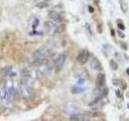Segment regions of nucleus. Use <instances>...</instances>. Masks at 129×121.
<instances>
[{"label": "nucleus", "instance_id": "f257e3e1", "mask_svg": "<svg viewBox=\"0 0 129 121\" xmlns=\"http://www.w3.org/2000/svg\"><path fill=\"white\" fill-rule=\"evenodd\" d=\"M66 53L60 54L57 57V59L56 60L55 64H54V71L56 74H58V73H60V70H62L64 65L66 63Z\"/></svg>", "mask_w": 129, "mask_h": 121}, {"label": "nucleus", "instance_id": "f03ea898", "mask_svg": "<svg viewBox=\"0 0 129 121\" xmlns=\"http://www.w3.org/2000/svg\"><path fill=\"white\" fill-rule=\"evenodd\" d=\"M89 57H90V52H89V51L86 49H83L79 52L78 56H77V62L80 65L83 66V65H85L88 62Z\"/></svg>", "mask_w": 129, "mask_h": 121}, {"label": "nucleus", "instance_id": "7ed1b4c3", "mask_svg": "<svg viewBox=\"0 0 129 121\" xmlns=\"http://www.w3.org/2000/svg\"><path fill=\"white\" fill-rule=\"evenodd\" d=\"M56 27H57V26L56 25V23L53 21L44 22V29H45L46 32L48 34H50V35L56 34Z\"/></svg>", "mask_w": 129, "mask_h": 121}, {"label": "nucleus", "instance_id": "20e7f679", "mask_svg": "<svg viewBox=\"0 0 129 121\" xmlns=\"http://www.w3.org/2000/svg\"><path fill=\"white\" fill-rule=\"evenodd\" d=\"M48 17H49L54 23H60L62 21L61 15L55 11H50L48 12Z\"/></svg>", "mask_w": 129, "mask_h": 121}, {"label": "nucleus", "instance_id": "39448f33", "mask_svg": "<svg viewBox=\"0 0 129 121\" xmlns=\"http://www.w3.org/2000/svg\"><path fill=\"white\" fill-rule=\"evenodd\" d=\"M90 66L93 70H95V71H99L102 70V65H101L99 59L96 57L92 58L90 63Z\"/></svg>", "mask_w": 129, "mask_h": 121}, {"label": "nucleus", "instance_id": "423d86ee", "mask_svg": "<svg viewBox=\"0 0 129 121\" xmlns=\"http://www.w3.org/2000/svg\"><path fill=\"white\" fill-rule=\"evenodd\" d=\"M105 82H106V77H105L104 74H99L96 78V86L97 87L101 88L103 87L105 85Z\"/></svg>", "mask_w": 129, "mask_h": 121}, {"label": "nucleus", "instance_id": "0eeeda50", "mask_svg": "<svg viewBox=\"0 0 129 121\" xmlns=\"http://www.w3.org/2000/svg\"><path fill=\"white\" fill-rule=\"evenodd\" d=\"M90 117L86 115H72L70 116V120H75V121H84V120H89Z\"/></svg>", "mask_w": 129, "mask_h": 121}, {"label": "nucleus", "instance_id": "6e6552de", "mask_svg": "<svg viewBox=\"0 0 129 121\" xmlns=\"http://www.w3.org/2000/svg\"><path fill=\"white\" fill-rule=\"evenodd\" d=\"M119 4H120V8L123 13H127L128 11V5L127 3L124 1V0H119Z\"/></svg>", "mask_w": 129, "mask_h": 121}, {"label": "nucleus", "instance_id": "1a4fd4ad", "mask_svg": "<svg viewBox=\"0 0 129 121\" xmlns=\"http://www.w3.org/2000/svg\"><path fill=\"white\" fill-rule=\"evenodd\" d=\"M48 6H49V4H48L47 2L44 1V2H40L36 4V7H38L39 9H44V8H46L48 7Z\"/></svg>", "mask_w": 129, "mask_h": 121}, {"label": "nucleus", "instance_id": "9d476101", "mask_svg": "<svg viewBox=\"0 0 129 121\" xmlns=\"http://www.w3.org/2000/svg\"><path fill=\"white\" fill-rule=\"evenodd\" d=\"M110 66L111 68V70H117L119 68L118 64H117L115 60H114L113 59L110 60Z\"/></svg>", "mask_w": 129, "mask_h": 121}, {"label": "nucleus", "instance_id": "9b49d317", "mask_svg": "<svg viewBox=\"0 0 129 121\" xmlns=\"http://www.w3.org/2000/svg\"><path fill=\"white\" fill-rule=\"evenodd\" d=\"M83 90H84V89H81V88H78V87H77V86L74 87V88H73V90H72V91H73V93H74V94H78V93H82Z\"/></svg>", "mask_w": 129, "mask_h": 121}, {"label": "nucleus", "instance_id": "f8f14e48", "mask_svg": "<svg viewBox=\"0 0 129 121\" xmlns=\"http://www.w3.org/2000/svg\"><path fill=\"white\" fill-rule=\"evenodd\" d=\"M11 66H8V67H6L4 70H3V74H4V75H7V74H9L10 73H11Z\"/></svg>", "mask_w": 129, "mask_h": 121}, {"label": "nucleus", "instance_id": "ddd939ff", "mask_svg": "<svg viewBox=\"0 0 129 121\" xmlns=\"http://www.w3.org/2000/svg\"><path fill=\"white\" fill-rule=\"evenodd\" d=\"M85 27H86V31L90 33V35H93V32H92V30H91V27H90V25L89 23H86L85 24Z\"/></svg>", "mask_w": 129, "mask_h": 121}, {"label": "nucleus", "instance_id": "4468645a", "mask_svg": "<svg viewBox=\"0 0 129 121\" xmlns=\"http://www.w3.org/2000/svg\"><path fill=\"white\" fill-rule=\"evenodd\" d=\"M115 94H116V95L119 97V98H122V93L120 92V90H115Z\"/></svg>", "mask_w": 129, "mask_h": 121}, {"label": "nucleus", "instance_id": "2eb2a0df", "mask_svg": "<svg viewBox=\"0 0 129 121\" xmlns=\"http://www.w3.org/2000/svg\"><path fill=\"white\" fill-rule=\"evenodd\" d=\"M118 27L119 28L120 30H124L125 29L124 25H123V24H122V23H118Z\"/></svg>", "mask_w": 129, "mask_h": 121}, {"label": "nucleus", "instance_id": "dca6fc26", "mask_svg": "<svg viewBox=\"0 0 129 121\" xmlns=\"http://www.w3.org/2000/svg\"><path fill=\"white\" fill-rule=\"evenodd\" d=\"M97 29H98V32H99V33H102V25H101V24H99Z\"/></svg>", "mask_w": 129, "mask_h": 121}, {"label": "nucleus", "instance_id": "f3484780", "mask_svg": "<svg viewBox=\"0 0 129 121\" xmlns=\"http://www.w3.org/2000/svg\"><path fill=\"white\" fill-rule=\"evenodd\" d=\"M119 36H120L121 38H124L125 37V35L123 33H122V32H119Z\"/></svg>", "mask_w": 129, "mask_h": 121}, {"label": "nucleus", "instance_id": "a211bd4d", "mask_svg": "<svg viewBox=\"0 0 129 121\" xmlns=\"http://www.w3.org/2000/svg\"><path fill=\"white\" fill-rule=\"evenodd\" d=\"M89 11L91 12V13H92V12H94V8L90 6V7H89Z\"/></svg>", "mask_w": 129, "mask_h": 121}, {"label": "nucleus", "instance_id": "6ab92c4d", "mask_svg": "<svg viewBox=\"0 0 129 121\" xmlns=\"http://www.w3.org/2000/svg\"><path fill=\"white\" fill-rule=\"evenodd\" d=\"M127 75H129V68L127 69Z\"/></svg>", "mask_w": 129, "mask_h": 121}, {"label": "nucleus", "instance_id": "aec40b11", "mask_svg": "<svg viewBox=\"0 0 129 121\" xmlns=\"http://www.w3.org/2000/svg\"><path fill=\"white\" fill-rule=\"evenodd\" d=\"M44 1H45V2H50V1H52V0H44Z\"/></svg>", "mask_w": 129, "mask_h": 121}]
</instances>
